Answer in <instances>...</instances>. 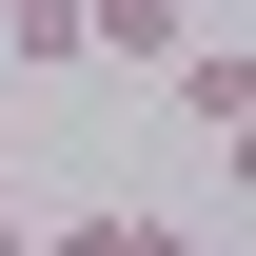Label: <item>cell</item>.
I'll use <instances>...</instances> for the list:
<instances>
[{"instance_id": "obj_4", "label": "cell", "mask_w": 256, "mask_h": 256, "mask_svg": "<svg viewBox=\"0 0 256 256\" xmlns=\"http://www.w3.org/2000/svg\"><path fill=\"white\" fill-rule=\"evenodd\" d=\"M79 20H98V60H118V79H178V40H197L178 0H79Z\"/></svg>"}, {"instance_id": "obj_5", "label": "cell", "mask_w": 256, "mask_h": 256, "mask_svg": "<svg viewBox=\"0 0 256 256\" xmlns=\"http://www.w3.org/2000/svg\"><path fill=\"white\" fill-rule=\"evenodd\" d=\"M0 256H40V236H20V217H0Z\"/></svg>"}, {"instance_id": "obj_3", "label": "cell", "mask_w": 256, "mask_h": 256, "mask_svg": "<svg viewBox=\"0 0 256 256\" xmlns=\"http://www.w3.org/2000/svg\"><path fill=\"white\" fill-rule=\"evenodd\" d=\"M178 118H197V138L256 118V40H178Z\"/></svg>"}, {"instance_id": "obj_1", "label": "cell", "mask_w": 256, "mask_h": 256, "mask_svg": "<svg viewBox=\"0 0 256 256\" xmlns=\"http://www.w3.org/2000/svg\"><path fill=\"white\" fill-rule=\"evenodd\" d=\"M40 256H197L158 197H79V217H40Z\"/></svg>"}, {"instance_id": "obj_6", "label": "cell", "mask_w": 256, "mask_h": 256, "mask_svg": "<svg viewBox=\"0 0 256 256\" xmlns=\"http://www.w3.org/2000/svg\"><path fill=\"white\" fill-rule=\"evenodd\" d=\"M197 256H217V236H197Z\"/></svg>"}, {"instance_id": "obj_2", "label": "cell", "mask_w": 256, "mask_h": 256, "mask_svg": "<svg viewBox=\"0 0 256 256\" xmlns=\"http://www.w3.org/2000/svg\"><path fill=\"white\" fill-rule=\"evenodd\" d=\"M79 60H98L79 0H0V79H79Z\"/></svg>"}]
</instances>
